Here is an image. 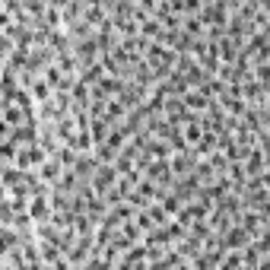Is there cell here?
Returning <instances> with one entry per match:
<instances>
[{
  "label": "cell",
  "mask_w": 270,
  "mask_h": 270,
  "mask_svg": "<svg viewBox=\"0 0 270 270\" xmlns=\"http://www.w3.org/2000/svg\"><path fill=\"white\" fill-rule=\"evenodd\" d=\"M0 137H4V124H0Z\"/></svg>",
  "instance_id": "6da1fadb"
}]
</instances>
